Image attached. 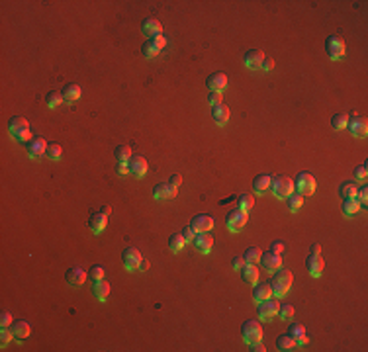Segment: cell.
Wrapping results in <instances>:
<instances>
[{
  "instance_id": "1",
  "label": "cell",
  "mask_w": 368,
  "mask_h": 352,
  "mask_svg": "<svg viewBox=\"0 0 368 352\" xmlns=\"http://www.w3.org/2000/svg\"><path fill=\"white\" fill-rule=\"evenodd\" d=\"M292 282H294V274H292L290 270H286V268H278V270H274V272H272V278L268 280L270 290H272V296H274V298H282V296L290 290Z\"/></svg>"
},
{
  "instance_id": "2",
  "label": "cell",
  "mask_w": 368,
  "mask_h": 352,
  "mask_svg": "<svg viewBox=\"0 0 368 352\" xmlns=\"http://www.w3.org/2000/svg\"><path fill=\"white\" fill-rule=\"evenodd\" d=\"M8 133L20 143H30L34 139L32 137V129H30V122L22 116H12L8 120Z\"/></svg>"
},
{
  "instance_id": "3",
  "label": "cell",
  "mask_w": 368,
  "mask_h": 352,
  "mask_svg": "<svg viewBox=\"0 0 368 352\" xmlns=\"http://www.w3.org/2000/svg\"><path fill=\"white\" fill-rule=\"evenodd\" d=\"M262 325L258 323L257 319H247V321H243V325H241V336H243V340L247 342V344H251V342H257V340H262Z\"/></svg>"
},
{
  "instance_id": "4",
  "label": "cell",
  "mask_w": 368,
  "mask_h": 352,
  "mask_svg": "<svg viewBox=\"0 0 368 352\" xmlns=\"http://www.w3.org/2000/svg\"><path fill=\"white\" fill-rule=\"evenodd\" d=\"M270 190H272V194H274L276 198H284L286 200L290 194L294 192V180L290 176H284V174L272 176Z\"/></svg>"
},
{
  "instance_id": "5",
  "label": "cell",
  "mask_w": 368,
  "mask_h": 352,
  "mask_svg": "<svg viewBox=\"0 0 368 352\" xmlns=\"http://www.w3.org/2000/svg\"><path fill=\"white\" fill-rule=\"evenodd\" d=\"M325 51L329 55L331 61H341L347 53V47H345V41L341 35H329L325 39Z\"/></svg>"
},
{
  "instance_id": "6",
  "label": "cell",
  "mask_w": 368,
  "mask_h": 352,
  "mask_svg": "<svg viewBox=\"0 0 368 352\" xmlns=\"http://www.w3.org/2000/svg\"><path fill=\"white\" fill-rule=\"evenodd\" d=\"M247 223H249V213L247 211H241L235 208V210L225 213V227L229 229V231H233V233L241 231Z\"/></svg>"
},
{
  "instance_id": "7",
  "label": "cell",
  "mask_w": 368,
  "mask_h": 352,
  "mask_svg": "<svg viewBox=\"0 0 368 352\" xmlns=\"http://www.w3.org/2000/svg\"><path fill=\"white\" fill-rule=\"evenodd\" d=\"M278 309H280V303H278V298L272 299H264V301H258L257 303V317L260 321H272L276 315H278Z\"/></svg>"
},
{
  "instance_id": "8",
  "label": "cell",
  "mask_w": 368,
  "mask_h": 352,
  "mask_svg": "<svg viewBox=\"0 0 368 352\" xmlns=\"http://www.w3.org/2000/svg\"><path fill=\"white\" fill-rule=\"evenodd\" d=\"M294 190L302 196H312L315 192V178L312 172H300L294 178Z\"/></svg>"
},
{
  "instance_id": "9",
  "label": "cell",
  "mask_w": 368,
  "mask_h": 352,
  "mask_svg": "<svg viewBox=\"0 0 368 352\" xmlns=\"http://www.w3.org/2000/svg\"><path fill=\"white\" fill-rule=\"evenodd\" d=\"M165 45H166L165 35H159V37H153V39H145V43L141 45V55L147 57V59H155V57H159V53L163 51Z\"/></svg>"
},
{
  "instance_id": "10",
  "label": "cell",
  "mask_w": 368,
  "mask_h": 352,
  "mask_svg": "<svg viewBox=\"0 0 368 352\" xmlns=\"http://www.w3.org/2000/svg\"><path fill=\"white\" fill-rule=\"evenodd\" d=\"M143 260V256H141V252L137 250V248H133V246H128L124 252H122V264H124V268L128 270V272H139V264Z\"/></svg>"
},
{
  "instance_id": "11",
  "label": "cell",
  "mask_w": 368,
  "mask_h": 352,
  "mask_svg": "<svg viewBox=\"0 0 368 352\" xmlns=\"http://www.w3.org/2000/svg\"><path fill=\"white\" fill-rule=\"evenodd\" d=\"M347 131L352 137H366L368 133V120L366 116H352L347 122Z\"/></svg>"
},
{
  "instance_id": "12",
  "label": "cell",
  "mask_w": 368,
  "mask_h": 352,
  "mask_svg": "<svg viewBox=\"0 0 368 352\" xmlns=\"http://www.w3.org/2000/svg\"><path fill=\"white\" fill-rule=\"evenodd\" d=\"M147 160L145 157H141V155H135V157H131L128 160V174L135 176V178H143V176L147 174Z\"/></svg>"
},
{
  "instance_id": "13",
  "label": "cell",
  "mask_w": 368,
  "mask_h": 352,
  "mask_svg": "<svg viewBox=\"0 0 368 352\" xmlns=\"http://www.w3.org/2000/svg\"><path fill=\"white\" fill-rule=\"evenodd\" d=\"M264 51H260V49H249V51L243 55V63H245V67L251 70H258L262 69V63H264Z\"/></svg>"
},
{
  "instance_id": "14",
  "label": "cell",
  "mask_w": 368,
  "mask_h": 352,
  "mask_svg": "<svg viewBox=\"0 0 368 352\" xmlns=\"http://www.w3.org/2000/svg\"><path fill=\"white\" fill-rule=\"evenodd\" d=\"M214 225H216V221H214V217L208 215V213H198V215H194V217L190 219V227L194 229L196 233H208Z\"/></svg>"
},
{
  "instance_id": "15",
  "label": "cell",
  "mask_w": 368,
  "mask_h": 352,
  "mask_svg": "<svg viewBox=\"0 0 368 352\" xmlns=\"http://www.w3.org/2000/svg\"><path fill=\"white\" fill-rule=\"evenodd\" d=\"M47 141L43 137H34L30 143H26V151H28V157L32 158H41L45 157V151H47Z\"/></svg>"
},
{
  "instance_id": "16",
  "label": "cell",
  "mask_w": 368,
  "mask_h": 352,
  "mask_svg": "<svg viewBox=\"0 0 368 352\" xmlns=\"http://www.w3.org/2000/svg\"><path fill=\"white\" fill-rule=\"evenodd\" d=\"M141 32H143V35H147V39H153V37L163 35V26L157 18H145L141 22Z\"/></svg>"
},
{
  "instance_id": "17",
  "label": "cell",
  "mask_w": 368,
  "mask_h": 352,
  "mask_svg": "<svg viewBox=\"0 0 368 352\" xmlns=\"http://www.w3.org/2000/svg\"><path fill=\"white\" fill-rule=\"evenodd\" d=\"M258 262L262 264L264 270L274 272L278 268H282V256L276 254V252H272V250H268V252H262V254H260V260H258Z\"/></svg>"
},
{
  "instance_id": "18",
  "label": "cell",
  "mask_w": 368,
  "mask_h": 352,
  "mask_svg": "<svg viewBox=\"0 0 368 352\" xmlns=\"http://www.w3.org/2000/svg\"><path fill=\"white\" fill-rule=\"evenodd\" d=\"M192 245H194V248H196L198 252L208 254V252L214 248V237H212L210 233H196V237H194Z\"/></svg>"
},
{
  "instance_id": "19",
  "label": "cell",
  "mask_w": 368,
  "mask_h": 352,
  "mask_svg": "<svg viewBox=\"0 0 368 352\" xmlns=\"http://www.w3.org/2000/svg\"><path fill=\"white\" fill-rule=\"evenodd\" d=\"M206 86L210 88V92H221L227 86V74L225 72H212L206 78Z\"/></svg>"
},
{
  "instance_id": "20",
  "label": "cell",
  "mask_w": 368,
  "mask_h": 352,
  "mask_svg": "<svg viewBox=\"0 0 368 352\" xmlns=\"http://www.w3.org/2000/svg\"><path fill=\"white\" fill-rule=\"evenodd\" d=\"M65 280H67L69 286L78 288V286H82V284L86 282V270H82L80 266H73V268H69V270H67Z\"/></svg>"
},
{
  "instance_id": "21",
  "label": "cell",
  "mask_w": 368,
  "mask_h": 352,
  "mask_svg": "<svg viewBox=\"0 0 368 352\" xmlns=\"http://www.w3.org/2000/svg\"><path fill=\"white\" fill-rule=\"evenodd\" d=\"M306 268H308V272L312 274L313 278H319L321 272H323V268H325V262H323L321 254H308V258H306Z\"/></svg>"
},
{
  "instance_id": "22",
  "label": "cell",
  "mask_w": 368,
  "mask_h": 352,
  "mask_svg": "<svg viewBox=\"0 0 368 352\" xmlns=\"http://www.w3.org/2000/svg\"><path fill=\"white\" fill-rule=\"evenodd\" d=\"M10 329H12L16 340H26V338L32 334V325H30L28 321H24V319H16V321L10 325Z\"/></svg>"
},
{
  "instance_id": "23",
  "label": "cell",
  "mask_w": 368,
  "mask_h": 352,
  "mask_svg": "<svg viewBox=\"0 0 368 352\" xmlns=\"http://www.w3.org/2000/svg\"><path fill=\"white\" fill-rule=\"evenodd\" d=\"M108 225V215H104L102 211H96V213H90L88 217V227H90L92 233H102Z\"/></svg>"
},
{
  "instance_id": "24",
  "label": "cell",
  "mask_w": 368,
  "mask_h": 352,
  "mask_svg": "<svg viewBox=\"0 0 368 352\" xmlns=\"http://www.w3.org/2000/svg\"><path fill=\"white\" fill-rule=\"evenodd\" d=\"M176 190H178V188H174L170 182H161V184H157V186L153 188V196H155L157 200H172V198L176 196Z\"/></svg>"
},
{
  "instance_id": "25",
  "label": "cell",
  "mask_w": 368,
  "mask_h": 352,
  "mask_svg": "<svg viewBox=\"0 0 368 352\" xmlns=\"http://www.w3.org/2000/svg\"><path fill=\"white\" fill-rule=\"evenodd\" d=\"M61 94H63L65 102L73 104V102H76V100H80V96H82V90H80V86H78L76 82H67L65 86L61 88Z\"/></svg>"
},
{
  "instance_id": "26",
  "label": "cell",
  "mask_w": 368,
  "mask_h": 352,
  "mask_svg": "<svg viewBox=\"0 0 368 352\" xmlns=\"http://www.w3.org/2000/svg\"><path fill=\"white\" fill-rule=\"evenodd\" d=\"M239 272H241V280H243V282H247V284H251V286H255V284L258 282V268H257V264L245 262Z\"/></svg>"
},
{
  "instance_id": "27",
  "label": "cell",
  "mask_w": 368,
  "mask_h": 352,
  "mask_svg": "<svg viewBox=\"0 0 368 352\" xmlns=\"http://www.w3.org/2000/svg\"><path fill=\"white\" fill-rule=\"evenodd\" d=\"M288 333L292 334L296 338V342H298V346H304V344H308V334H306V327L302 325V323H290V327H288Z\"/></svg>"
},
{
  "instance_id": "28",
  "label": "cell",
  "mask_w": 368,
  "mask_h": 352,
  "mask_svg": "<svg viewBox=\"0 0 368 352\" xmlns=\"http://www.w3.org/2000/svg\"><path fill=\"white\" fill-rule=\"evenodd\" d=\"M276 348L282 352L296 350V348H298V342H296V338L290 333H284L276 338Z\"/></svg>"
},
{
  "instance_id": "29",
  "label": "cell",
  "mask_w": 368,
  "mask_h": 352,
  "mask_svg": "<svg viewBox=\"0 0 368 352\" xmlns=\"http://www.w3.org/2000/svg\"><path fill=\"white\" fill-rule=\"evenodd\" d=\"M212 120L218 123V125H225L229 122V108L225 104L212 106Z\"/></svg>"
},
{
  "instance_id": "30",
  "label": "cell",
  "mask_w": 368,
  "mask_h": 352,
  "mask_svg": "<svg viewBox=\"0 0 368 352\" xmlns=\"http://www.w3.org/2000/svg\"><path fill=\"white\" fill-rule=\"evenodd\" d=\"M272 298V290H270V284L268 282H262V284H255V288H253V299L255 301H264V299Z\"/></svg>"
},
{
  "instance_id": "31",
  "label": "cell",
  "mask_w": 368,
  "mask_h": 352,
  "mask_svg": "<svg viewBox=\"0 0 368 352\" xmlns=\"http://www.w3.org/2000/svg\"><path fill=\"white\" fill-rule=\"evenodd\" d=\"M92 292H94V296L100 299V301H106L108 296H110V284H108V280L106 278L96 280L94 286H92Z\"/></svg>"
},
{
  "instance_id": "32",
  "label": "cell",
  "mask_w": 368,
  "mask_h": 352,
  "mask_svg": "<svg viewBox=\"0 0 368 352\" xmlns=\"http://www.w3.org/2000/svg\"><path fill=\"white\" fill-rule=\"evenodd\" d=\"M270 180H272V176L270 174H257L255 176V180H253V190L257 194L266 192V190L270 188Z\"/></svg>"
},
{
  "instance_id": "33",
  "label": "cell",
  "mask_w": 368,
  "mask_h": 352,
  "mask_svg": "<svg viewBox=\"0 0 368 352\" xmlns=\"http://www.w3.org/2000/svg\"><path fill=\"white\" fill-rule=\"evenodd\" d=\"M360 202L356 200V196H352V198H343V213L345 215H354V213H358L360 211Z\"/></svg>"
},
{
  "instance_id": "34",
  "label": "cell",
  "mask_w": 368,
  "mask_h": 352,
  "mask_svg": "<svg viewBox=\"0 0 368 352\" xmlns=\"http://www.w3.org/2000/svg\"><path fill=\"white\" fill-rule=\"evenodd\" d=\"M65 102V98H63V94L59 92V90H49L47 94H45V104L49 106L51 110H55L59 106Z\"/></svg>"
},
{
  "instance_id": "35",
  "label": "cell",
  "mask_w": 368,
  "mask_h": 352,
  "mask_svg": "<svg viewBox=\"0 0 368 352\" xmlns=\"http://www.w3.org/2000/svg\"><path fill=\"white\" fill-rule=\"evenodd\" d=\"M253 208H255V198L251 194H241L239 198H237V210L249 213Z\"/></svg>"
},
{
  "instance_id": "36",
  "label": "cell",
  "mask_w": 368,
  "mask_h": 352,
  "mask_svg": "<svg viewBox=\"0 0 368 352\" xmlns=\"http://www.w3.org/2000/svg\"><path fill=\"white\" fill-rule=\"evenodd\" d=\"M286 206H288L290 211H300V208L304 206V196L298 192H292L286 198Z\"/></svg>"
},
{
  "instance_id": "37",
  "label": "cell",
  "mask_w": 368,
  "mask_h": 352,
  "mask_svg": "<svg viewBox=\"0 0 368 352\" xmlns=\"http://www.w3.org/2000/svg\"><path fill=\"white\" fill-rule=\"evenodd\" d=\"M356 190H358L356 182L347 180V182H343V184L339 186V196H341V198H352V196H356Z\"/></svg>"
},
{
  "instance_id": "38",
  "label": "cell",
  "mask_w": 368,
  "mask_h": 352,
  "mask_svg": "<svg viewBox=\"0 0 368 352\" xmlns=\"http://www.w3.org/2000/svg\"><path fill=\"white\" fill-rule=\"evenodd\" d=\"M114 157H116L118 162H128L129 158L133 157L131 155V147L129 145H118L116 151H114Z\"/></svg>"
},
{
  "instance_id": "39",
  "label": "cell",
  "mask_w": 368,
  "mask_h": 352,
  "mask_svg": "<svg viewBox=\"0 0 368 352\" xmlns=\"http://www.w3.org/2000/svg\"><path fill=\"white\" fill-rule=\"evenodd\" d=\"M45 157L49 158V160H61V157H63V147L59 145V143H49L47 145V151H45Z\"/></svg>"
},
{
  "instance_id": "40",
  "label": "cell",
  "mask_w": 368,
  "mask_h": 352,
  "mask_svg": "<svg viewBox=\"0 0 368 352\" xmlns=\"http://www.w3.org/2000/svg\"><path fill=\"white\" fill-rule=\"evenodd\" d=\"M347 122H349V114H335L331 118V127L333 129H337V131H341V129H347Z\"/></svg>"
},
{
  "instance_id": "41",
  "label": "cell",
  "mask_w": 368,
  "mask_h": 352,
  "mask_svg": "<svg viewBox=\"0 0 368 352\" xmlns=\"http://www.w3.org/2000/svg\"><path fill=\"white\" fill-rule=\"evenodd\" d=\"M260 254H262V250H260L258 246H249V248L243 252V258H245V262L257 264L258 260H260Z\"/></svg>"
},
{
  "instance_id": "42",
  "label": "cell",
  "mask_w": 368,
  "mask_h": 352,
  "mask_svg": "<svg viewBox=\"0 0 368 352\" xmlns=\"http://www.w3.org/2000/svg\"><path fill=\"white\" fill-rule=\"evenodd\" d=\"M184 245H186V241H184V237L180 233L170 235V239H168V248H170L172 252H178L180 248H184Z\"/></svg>"
},
{
  "instance_id": "43",
  "label": "cell",
  "mask_w": 368,
  "mask_h": 352,
  "mask_svg": "<svg viewBox=\"0 0 368 352\" xmlns=\"http://www.w3.org/2000/svg\"><path fill=\"white\" fill-rule=\"evenodd\" d=\"M278 313H280V317H282L284 321H292V317H294V305L280 303V309H278Z\"/></svg>"
},
{
  "instance_id": "44",
  "label": "cell",
  "mask_w": 368,
  "mask_h": 352,
  "mask_svg": "<svg viewBox=\"0 0 368 352\" xmlns=\"http://www.w3.org/2000/svg\"><path fill=\"white\" fill-rule=\"evenodd\" d=\"M104 276H106V268H104L102 264H94V266H90V278H92V282L102 280Z\"/></svg>"
},
{
  "instance_id": "45",
  "label": "cell",
  "mask_w": 368,
  "mask_h": 352,
  "mask_svg": "<svg viewBox=\"0 0 368 352\" xmlns=\"http://www.w3.org/2000/svg\"><path fill=\"white\" fill-rule=\"evenodd\" d=\"M12 338H14L12 329H8V327H2V329H0V344H2V346H6Z\"/></svg>"
},
{
  "instance_id": "46",
  "label": "cell",
  "mask_w": 368,
  "mask_h": 352,
  "mask_svg": "<svg viewBox=\"0 0 368 352\" xmlns=\"http://www.w3.org/2000/svg\"><path fill=\"white\" fill-rule=\"evenodd\" d=\"M352 174L356 176V180H366V176H368V166H366V162H362V164H358V166H354V170H352Z\"/></svg>"
},
{
  "instance_id": "47",
  "label": "cell",
  "mask_w": 368,
  "mask_h": 352,
  "mask_svg": "<svg viewBox=\"0 0 368 352\" xmlns=\"http://www.w3.org/2000/svg\"><path fill=\"white\" fill-rule=\"evenodd\" d=\"M356 200L360 202V206H366V202H368V186L366 184L358 186V190H356Z\"/></svg>"
},
{
  "instance_id": "48",
  "label": "cell",
  "mask_w": 368,
  "mask_h": 352,
  "mask_svg": "<svg viewBox=\"0 0 368 352\" xmlns=\"http://www.w3.org/2000/svg\"><path fill=\"white\" fill-rule=\"evenodd\" d=\"M221 100H223V98H221V92H210V94H208V104L210 106L223 104Z\"/></svg>"
},
{
  "instance_id": "49",
  "label": "cell",
  "mask_w": 368,
  "mask_h": 352,
  "mask_svg": "<svg viewBox=\"0 0 368 352\" xmlns=\"http://www.w3.org/2000/svg\"><path fill=\"white\" fill-rule=\"evenodd\" d=\"M180 235L184 237V241H186V243H192V241H194V237H196V231L188 225V227L182 229V233H180Z\"/></svg>"
},
{
  "instance_id": "50",
  "label": "cell",
  "mask_w": 368,
  "mask_h": 352,
  "mask_svg": "<svg viewBox=\"0 0 368 352\" xmlns=\"http://www.w3.org/2000/svg\"><path fill=\"white\" fill-rule=\"evenodd\" d=\"M14 321H12V313L10 311H2L0 315V327H10Z\"/></svg>"
},
{
  "instance_id": "51",
  "label": "cell",
  "mask_w": 368,
  "mask_h": 352,
  "mask_svg": "<svg viewBox=\"0 0 368 352\" xmlns=\"http://www.w3.org/2000/svg\"><path fill=\"white\" fill-rule=\"evenodd\" d=\"M243 264H245V258H243V254H239V256H235V258L231 260V268H233V270H241Z\"/></svg>"
},
{
  "instance_id": "52",
  "label": "cell",
  "mask_w": 368,
  "mask_h": 352,
  "mask_svg": "<svg viewBox=\"0 0 368 352\" xmlns=\"http://www.w3.org/2000/svg\"><path fill=\"white\" fill-rule=\"evenodd\" d=\"M270 250L276 252V254H282V250H284V243H282V241H272V243H270Z\"/></svg>"
},
{
  "instance_id": "53",
  "label": "cell",
  "mask_w": 368,
  "mask_h": 352,
  "mask_svg": "<svg viewBox=\"0 0 368 352\" xmlns=\"http://www.w3.org/2000/svg\"><path fill=\"white\" fill-rule=\"evenodd\" d=\"M249 350L251 352H264L266 350V346H264L260 340H257V342H251V344H249Z\"/></svg>"
},
{
  "instance_id": "54",
  "label": "cell",
  "mask_w": 368,
  "mask_h": 352,
  "mask_svg": "<svg viewBox=\"0 0 368 352\" xmlns=\"http://www.w3.org/2000/svg\"><path fill=\"white\" fill-rule=\"evenodd\" d=\"M116 172L118 174H128V162H118L116 164Z\"/></svg>"
},
{
  "instance_id": "55",
  "label": "cell",
  "mask_w": 368,
  "mask_h": 352,
  "mask_svg": "<svg viewBox=\"0 0 368 352\" xmlns=\"http://www.w3.org/2000/svg\"><path fill=\"white\" fill-rule=\"evenodd\" d=\"M168 182H170V184H172L174 188H178V186L182 184V178H180V174H172V176H170V180H168Z\"/></svg>"
},
{
  "instance_id": "56",
  "label": "cell",
  "mask_w": 368,
  "mask_h": 352,
  "mask_svg": "<svg viewBox=\"0 0 368 352\" xmlns=\"http://www.w3.org/2000/svg\"><path fill=\"white\" fill-rule=\"evenodd\" d=\"M272 67H274V61H272L270 57H264V63H262V69H264V70H272Z\"/></svg>"
},
{
  "instance_id": "57",
  "label": "cell",
  "mask_w": 368,
  "mask_h": 352,
  "mask_svg": "<svg viewBox=\"0 0 368 352\" xmlns=\"http://www.w3.org/2000/svg\"><path fill=\"white\" fill-rule=\"evenodd\" d=\"M310 254H321V246H319V243H313V245L310 246Z\"/></svg>"
},
{
  "instance_id": "58",
  "label": "cell",
  "mask_w": 368,
  "mask_h": 352,
  "mask_svg": "<svg viewBox=\"0 0 368 352\" xmlns=\"http://www.w3.org/2000/svg\"><path fill=\"white\" fill-rule=\"evenodd\" d=\"M147 268H149V260H145V258H143V260H141V264H139V272H145Z\"/></svg>"
},
{
  "instance_id": "59",
  "label": "cell",
  "mask_w": 368,
  "mask_h": 352,
  "mask_svg": "<svg viewBox=\"0 0 368 352\" xmlns=\"http://www.w3.org/2000/svg\"><path fill=\"white\" fill-rule=\"evenodd\" d=\"M100 211H102V213H104V215H110L112 208H110V206H102V208H100Z\"/></svg>"
}]
</instances>
